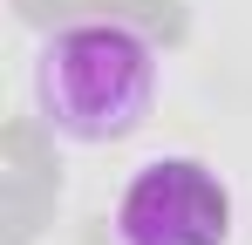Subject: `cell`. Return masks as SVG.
Masks as SVG:
<instances>
[{
	"label": "cell",
	"instance_id": "6da1fadb",
	"mask_svg": "<svg viewBox=\"0 0 252 245\" xmlns=\"http://www.w3.org/2000/svg\"><path fill=\"white\" fill-rule=\"evenodd\" d=\"M164 55L123 14H89L48 28L34 48V109L62 143H123L150 122Z\"/></svg>",
	"mask_w": 252,
	"mask_h": 245
},
{
	"label": "cell",
	"instance_id": "7a4b0ae2",
	"mask_svg": "<svg viewBox=\"0 0 252 245\" xmlns=\"http://www.w3.org/2000/svg\"><path fill=\"white\" fill-rule=\"evenodd\" d=\"M116 245H232V191L205 157H150L116 198Z\"/></svg>",
	"mask_w": 252,
	"mask_h": 245
}]
</instances>
